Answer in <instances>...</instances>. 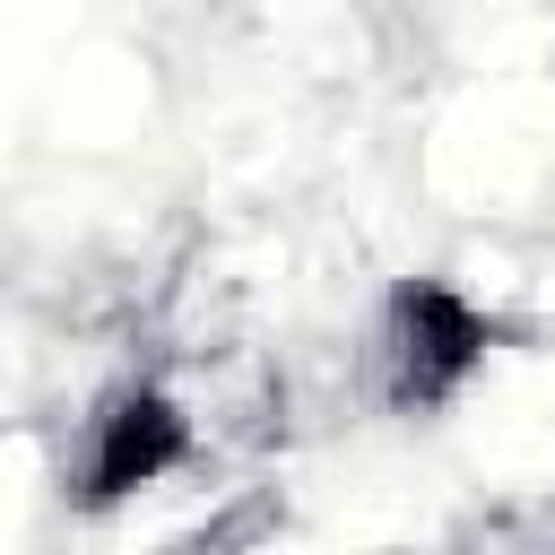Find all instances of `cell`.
<instances>
[{
    "instance_id": "6da1fadb",
    "label": "cell",
    "mask_w": 555,
    "mask_h": 555,
    "mask_svg": "<svg viewBox=\"0 0 555 555\" xmlns=\"http://www.w3.org/2000/svg\"><path fill=\"white\" fill-rule=\"evenodd\" d=\"M494 338H503V321L460 278H434V269L425 278H390L373 321H364V338H356V390H364V408L408 416V425L442 416L486 373Z\"/></svg>"
},
{
    "instance_id": "7a4b0ae2",
    "label": "cell",
    "mask_w": 555,
    "mask_h": 555,
    "mask_svg": "<svg viewBox=\"0 0 555 555\" xmlns=\"http://www.w3.org/2000/svg\"><path fill=\"white\" fill-rule=\"evenodd\" d=\"M199 460V408L173 373L156 364H130L113 373L78 416H69V442H61V503L69 512H121L130 494L182 477Z\"/></svg>"
}]
</instances>
